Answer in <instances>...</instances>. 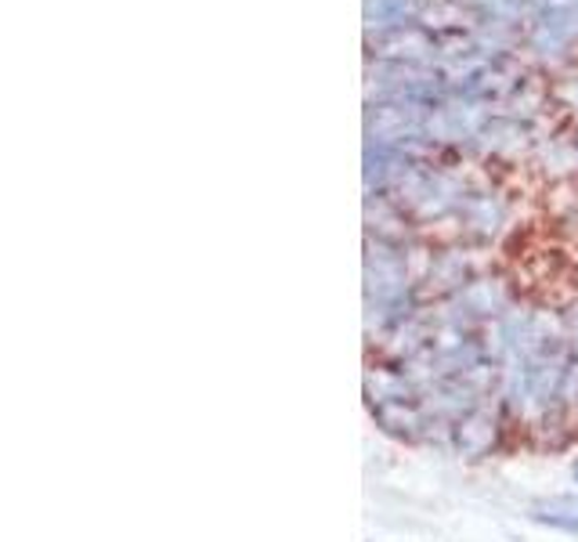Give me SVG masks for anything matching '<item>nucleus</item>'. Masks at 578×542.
Segmentation results:
<instances>
[{
  "label": "nucleus",
  "mask_w": 578,
  "mask_h": 542,
  "mask_svg": "<svg viewBox=\"0 0 578 542\" xmlns=\"http://www.w3.org/2000/svg\"><path fill=\"white\" fill-rule=\"evenodd\" d=\"M531 517L550 528H561V532H571L578 535V503L575 500H553V503H542L531 510Z\"/></svg>",
  "instance_id": "f257e3e1"
},
{
  "label": "nucleus",
  "mask_w": 578,
  "mask_h": 542,
  "mask_svg": "<svg viewBox=\"0 0 578 542\" xmlns=\"http://www.w3.org/2000/svg\"><path fill=\"white\" fill-rule=\"evenodd\" d=\"M571 473H575V481H578V459H575V467H571Z\"/></svg>",
  "instance_id": "f03ea898"
}]
</instances>
